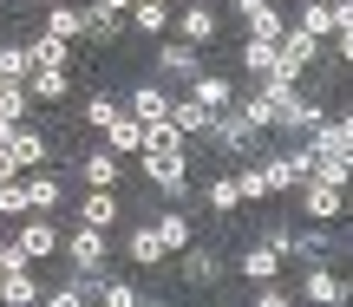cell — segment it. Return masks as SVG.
I'll list each match as a JSON object with an SVG mask.
<instances>
[{
    "label": "cell",
    "instance_id": "cell-16",
    "mask_svg": "<svg viewBox=\"0 0 353 307\" xmlns=\"http://www.w3.org/2000/svg\"><path fill=\"white\" fill-rule=\"evenodd\" d=\"M307 151L314 157H353V112L347 118H321V125L307 131Z\"/></svg>",
    "mask_w": 353,
    "mask_h": 307
},
{
    "label": "cell",
    "instance_id": "cell-10",
    "mask_svg": "<svg viewBox=\"0 0 353 307\" xmlns=\"http://www.w3.org/2000/svg\"><path fill=\"white\" fill-rule=\"evenodd\" d=\"M26 203L39 209V216H59V203H65V190H72V170H52V164H39V170H26Z\"/></svg>",
    "mask_w": 353,
    "mask_h": 307
},
{
    "label": "cell",
    "instance_id": "cell-22",
    "mask_svg": "<svg viewBox=\"0 0 353 307\" xmlns=\"http://www.w3.org/2000/svg\"><path fill=\"white\" fill-rule=\"evenodd\" d=\"M242 85H262V78H275V39H242Z\"/></svg>",
    "mask_w": 353,
    "mask_h": 307
},
{
    "label": "cell",
    "instance_id": "cell-13",
    "mask_svg": "<svg viewBox=\"0 0 353 307\" xmlns=\"http://www.w3.org/2000/svg\"><path fill=\"white\" fill-rule=\"evenodd\" d=\"M118 105H125V112L138 118V125H157V118L170 112V85H164V78H138V85H131Z\"/></svg>",
    "mask_w": 353,
    "mask_h": 307
},
{
    "label": "cell",
    "instance_id": "cell-20",
    "mask_svg": "<svg viewBox=\"0 0 353 307\" xmlns=\"http://www.w3.org/2000/svg\"><path fill=\"white\" fill-rule=\"evenodd\" d=\"M72 216L112 235V229H118V216H125V203H118V190H85V196H79V209H72Z\"/></svg>",
    "mask_w": 353,
    "mask_h": 307
},
{
    "label": "cell",
    "instance_id": "cell-31",
    "mask_svg": "<svg viewBox=\"0 0 353 307\" xmlns=\"http://www.w3.org/2000/svg\"><path fill=\"white\" fill-rule=\"evenodd\" d=\"M125 20L131 26H138V33H170V7H164V0H131V13H125Z\"/></svg>",
    "mask_w": 353,
    "mask_h": 307
},
{
    "label": "cell",
    "instance_id": "cell-2",
    "mask_svg": "<svg viewBox=\"0 0 353 307\" xmlns=\"http://www.w3.org/2000/svg\"><path fill=\"white\" fill-rule=\"evenodd\" d=\"M138 170H144V183H151L164 203H190V170H196V157L190 151H138Z\"/></svg>",
    "mask_w": 353,
    "mask_h": 307
},
{
    "label": "cell",
    "instance_id": "cell-26",
    "mask_svg": "<svg viewBox=\"0 0 353 307\" xmlns=\"http://www.w3.org/2000/svg\"><path fill=\"white\" fill-rule=\"evenodd\" d=\"M125 13H99V7H92V0H85V39H92V46H118V39H125ZM85 39H79V46H85Z\"/></svg>",
    "mask_w": 353,
    "mask_h": 307
},
{
    "label": "cell",
    "instance_id": "cell-23",
    "mask_svg": "<svg viewBox=\"0 0 353 307\" xmlns=\"http://www.w3.org/2000/svg\"><path fill=\"white\" fill-rule=\"evenodd\" d=\"M203 203H210V216H242V190H236V170H216V177L203 183Z\"/></svg>",
    "mask_w": 353,
    "mask_h": 307
},
{
    "label": "cell",
    "instance_id": "cell-36",
    "mask_svg": "<svg viewBox=\"0 0 353 307\" xmlns=\"http://www.w3.org/2000/svg\"><path fill=\"white\" fill-rule=\"evenodd\" d=\"M26 209H33V203H26V183L7 177V183H0V222H20Z\"/></svg>",
    "mask_w": 353,
    "mask_h": 307
},
{
    "label": "cell",
    "instance_id": "cell-39",
    "mask_svg": "<svg viewBox=\"0 0 353 307\" xmlns=\"http://www.w3.org/2000/svg\"><path fill=\"white\" fill-rule=\"evenodd\" d=\"M7 13H39V7H33V0H7Z\"/></svg>",
    "mask_w": 353,
    "mask_h": 307
},
{
    "label": "cell",
    "instance_id": "cell-5",
    "mask_svg": "<svg viewBox=\"0 0 353 307\" xmlns=\"http://www.w3.org/2000/svg\"><path fill=\"white\" fill-rule=\"evenodd\" d=\"M288 26L327 39V33H341V26H353V0H294V7H288Z\"/></svg>",
    "mask_w": 353,
    "mask_h": 307
},
{
    "label": "cell",
    "instance_id": "cell-3",
    "mask_svg": "<svg viewBox=\"0 0 353 307\" xmlns=\"http://www.w3.org/2000/svg\"><path fill=\"white\" fill-rule=\"evenodd\" d=\"M170 26H176V39L196 46V52L223 39V13H216L210 0H183V7H170Z\"/></svg>",
    "mask_w": 353,
    "mask_h": 307
},
{
    "label": "cell",
    "instance_id": "cell-28",
    "mask_svg": "<svg viewBox=\"0 0 353 307\" xmlns=\"http://www.w3.org/2000/svg\"><path fill=\"white\" fill-rule=\"evenodd\" d=\"M105 144H112L118 157H131V151H144V125H138V118L125 112V105H118V118H112V125H105Z\"/></svg>",
    "mask_w": 353,
    "mask_h": 307
},
{
    "label": "cell",
    "instance_id": "cell-25",
    "mask_svg": "<svg viewBox=\"0 0 353 307\" xmlns=\"http://www.w3.org/2000/svg\"><path fill=\"white\" fill-rule=\"evenodd\" d=\"M39 275H33V262H26V268H0V301L7 307H26V301H39Z\"/></svg>",
    "mask_w": 353,
    "mask_h": 307
},
{
    "label": "cell",
    "instance_id": "cell-41",
    "mask_svg": "<svg viewBox=\"0 0 353 307\" xmlns=\"http://www.w3.org/2000/svg\"><path fill=\"white\" fill-rule=\"evenodd\" d=\"M164 7H183V0H164Z\"/></svg>",
    "mask_w": 353,
    "mask_h": 307
},
{
    "label": "cell",
    "instance_id": "cell-30",
    "mask_svg": "<svg viewBox=\"0 0 353 307\" xmlns=\"http://www.w3.org/2000/svg\"><path fill=\"white\" fill-rule=\"evenodd\" d=\"M164 118H170L176 131H183V138H196V131L210 125V112H203V105L190 98V92H170V112H164Z\"/></svg>",
    "mask_w": 353,
    "mask_h": 307
},
{
    "label": "cell",
    "instance_id": "cell-29",
    "mask_svg": "<svg viewBox=\"0 0 353 307\" xmlns=\"http://www.w3.org/2000/svg\"><path fill=\"white\" fill-rule=\"evenodd\" d=\"M26 52H33V65H59V72H72V59H79V52L65 46V39H52V33H33Z\"/></svg>",
    "mask_w": 353,
    "mask_h": 307
},
{
    "label": "cell",
    "instance_id": "cell-17",
    "mask_svg": "<svg viewBox=\"0 0 353 307\" xmlns=\"http://www.w3.org/2000/svg\"><path fill=\"white\" fill-rule=\"evenodd\" d=\"M39 13H46V26H39V33L65 39V46H79V39H85V0H52V7H39Z\"/></svg>",
    "mask_w": 353,
    "mask_h": 307
},
{
    "label": "cell",
    "instance_id": "cell-1",
    "mask_svg": "<svg viewBox=\"0 0 353 307\" xmlns=\"http://www.w3.org/2000/svg\"><path fill=\"white\" fill-rule=\"evenodd\" d=\"M59 262H65V275L99 282V275H112V235L92 229V222H72V229H59Z\"/></svg>",
    "mask_w": 353,
    "mask_h": 307
},
{
    "label": "cell",
    "instance_id": "cell-21",
    "mask_svg": "<svg viewBox=\"0 0 353 307\" xmlns=\"http://www.w3.org/2000/svg\"><path fill=\"white\" fill-rule=\"evenodd\" d=\"M65 92H72V72H59V65H33L26 72V98L33 105H65Z\"/></svg>",
    "mask_w": 353,
    "mask_h": 307
},
{
    "label": "cell",
    "instance_id": "cell-15",
    "mask_svg": "<svg viewBox=\"0 0 353 307\" xmlns=\"http://www.w3.org/2000/svg\"><path fill=\"white\" fill-rule=\"evenodd\" d=\"M125 262H138V268H164V262H170V248L157 242L151 216H138V222L125 229Z\"/></svg>",
    "mask_w": 353,
    "mask_h": 307
},
{
    "label": "cell",
    "instance_id": "cell-11",
    "mask_svg": "<svg viewBox=\"0 0 353 307\" xmlns=\"http://www.w3.org/2000/svg\"><path fill=\"white\" fill-rule=\"evenodd\" d=\"M288 196L301 203L307 222H341L347 216V190H334V183H314V177H307V183H294Z\"/></svg>",
    "mask_w": 353,
    "mask_h": 307
},
{
    "label": "cell",
    "instance_id": "cell-42",
    "mask_svg": "<svg viewBox=\"0 0 353 307\" xmlns=\"http://www.w3.org/2000/svg\"><path fill=\"white\" fill-rule=\"evenodd\" d=\"M0 242H7V235H0Z\"/></svg>",
    "mask_w": 353,
    "mask_h": 307
},
{
    "label": "cell",
    "instance_id": "cell-19",
    "mask_svg": "<svg viewBox=\"0 0 353 307\" xmlns=\"http://www.w3.org/2000/svg\"><path fill=\"white\" fill-rule=\"evenodd\" d=\"M151 229H157V242H164L170 255H176V248H190V242H196V222H190V216H183L176 203H157V209H151Z\"/></svg>",
    "mask_w": 353,
    "mask_h": 307
},
{
    "label": "cell",
    "instance_id": "cell-34",
    "mask_svg": "<svg viewBox=\"0 0 353 307\" xmlns=\"http://www.w3.org/2000/svg\"><path fill=\"white\" fill-rule=\"evenodd\" d=\"M249 301H255V307H288V301H294V282H281V275L249 282Z\"/></svg>",
    "mask_w": 353,
    "mask_h": 307
},
{
    "label": "cell",
    "instance_id": "cell-7",
    "mask_svg": "<svg viewBox=\"0 0 353 307\" xmlns=\"http://www.w3.org/2000/svg\"><path fill=\"white\" fill-rule=\"evenodd\" d=\"M13 242H20V255L39 268V262H52V255H59V222H52V216H39V209H26V216L13 222Z\"/></svg>",
    "mask_w": 353,
    "mask_h": 307
},
{
    "label": "cell",
    "instance_id": "cell-4",
    "mask_svg": "<svg viewBox=\"0 0 353 307\" xmlns=\"http://www.w3.org/2000/svg\"><path fill=\"white\" fill-rule=\"evenodd\" d=\"M314 65H321V39L301 33V26H288V33L275 39V78H294V85H301Z\"/></svg>",
    "mask_w": 353,
    "mask_h": 307
},
{
    "label": "cell",
    "instance_id": "cell-35",
    "mask_svg": "<svg viewBox=\"0 0 353 307\" xmlns=\"http://www.w3.org/2000/svg\"><path fill=\"white\" fill-rule=\"evenodd\" d=\"M314 183H334V190H347L353 183V157H314V170H307Z\"/></svg>",
    "mask_w": 353,
    "mask_h": 307
},
{
    "label": "cell",
    "instance_id": "cell-33",
    "mask_svg": "<svg viewBox=\"0 0 353 307\" xmlns=\"http://www.w3.org/2000/svg\"><path fill=\"white\" fill-rule=\"evenodd\" d=\"M26 72H33L26 39H0V78H20V85H26Z\"/></svg>",
    "mask_w": 353,
    "mask_h": 307
},
{
    "label": "cell",
    "instance_id": "cell-38",
    "mask_svg": "<svg viewBox=\"0 0 353 307\" xmlns=\"http://www.w3.org/2000/svg\"><path fill=\"white\" fill-rule=\"evenodd\" d=\"M99 13H131V0H92Z\"/></svg>",
    "mask_w": 353,
    "mask_h": 307
},
{
    "label": "cell",
    "instance_id": "cell-8",
    "mask_svg": "<svg viewBox=\"0 0 353 307\" xmlns=\"http://www.w3.org/2000/svg\"><path fill=\"white\" fill-rule=\"evenodd\" d=\"M151 65H157V78H164L170 92H183V85H190V78H196L210 59H203L196 46H183V39H164V46L151 52Z\"/></svg>",
    "mask_w": 353,
    "mask_h": 307
},
{
    "label": "cell",
    "instance_id": "cell-9",
    "mask_svg": "<svg viewBox=\"0 0 353 307\" xmlns=\"http://www.w3.org/2000/svg\"><path fill=\"white\" fill-rule=\"evenodd\" d=\"M347 275L334 268V262H301V282H294V295L301 301H321V307H334V301H347Z\"/></svg>",
    "mask_w": 353,
    "mask_h": 307
},
{
    "label": "cell",
    "instance_id": "cell-37",
    "mask_svg": "<svg viewBox=\"0 0 353 307\" xmlns=\"http://www.w3.org/2000/svg\"><path fill=\"white\" fill-rule=\"evenodd\" d=\"M112 118H118V98H112V92H92V98H85V125H92V131H105Z\"/></svg>",
    "mask_w": 353,
    "mask_h": 307
},
{
    "label": "cell",
    "instance_id": "cell-18",
    "mask_svg": "<svg viewBox=\"0 0 353 307\" xmlns=\"http://www.w3.org/2000/svg\"><path fill=\"white\" fill-rule=\"evenodd\" d=\"M183 92L203 105V112H223V105H236V72H210V65H203V72L190 78Z\"/></svg>",
    "mask_w": 353,
    "mask_h": 307
},
{
    "label": "cell",
    "instance_id": "cell-27",
    "mask_svg": "<svg viewBox=\"0 0 353 307\" xmlns=\"http://www.w3.org/2000/svg\"><path fill=\"white\" fill-rule=\"evenodd\" d=\"M281 33H288V7H275V0L242 20V39H281Z\"/></svg>",
    "mask_w": 353,
    "mask_h": 307
},
{
    "label": "cell",
    "instance_id": "cell-32",
    "mask_svg": "<svg viewBox=\"0 0 353 307\" xmlns=\"http://www.w3.org/2000/svg\"><path fill=\"white\" fill-rule=\"evenodd\" d=\"M144 288L138 282H118V275H99V307H138Z\"/></svg>",
    "mask_w": 353,
    "mask_h": 307
},
{
    "label": "cell",
    "instance_id": "cell-40",
    "mask_svg": "<svg viewBox=\"0 0 353 307\" xmlns=\"http://www.w3.org/2000/svg\"><path fill=\"white\" fill-rule=\"evenodd\" d=\"M33 7H52V0H33Z\"/></svg>",
    "mask_w": 353,
    "mask_h": 307
},
{
    "label": "cell",
    "instance_id": "cell-12",
    "mask_svg": "<svg viewBox=\"0 0 353 307\" xmlns=\"http://www.w3.org/2000/svg\"><path fill=\"white\" fill-rule=\"evenodd\" d=\"M170 262H176V275H183V288H216V282H223V268H229V262L216 255L210 242H190V248H176Z\"/></svg>",
    "mask_w": 353,
    "mask_h": 307
},
{
    "label": "cell",
    "instance_id": "cell-6",
    "mask_svg": "<svg viewBox=\"0 0 353 307\" xmlns=\"http://www.w3.org/2000/svg\"><path fill=\"white\" fill-rule=\"evenodd\" d=\"M118 177H125V157L112 144H85L72 157V183H85V190H118Z\"/></svg>",
    "mask_w": 353,
    "mask_h": 307
},
{
    "label": "cell",
    "instance_id": "cell-24",
    "mask_svg": "<svg viewBox=\"0 0 353 307\" xmlns=\"http://www.w3.org/2000/svg\"><path fill=\"white\" fill-rule=\"evenodd\" d=\"M236 268H242V288H249V282H268V275H281L288 262H281V255H275L268 242H249V248L236 255Z\"/></svg>",
    "mask_w": 353,
    "mask_h": 307
},
{
    "label": "cell",
    "instance_id": "cell-14",
    "mask_svg": "<svg viewBox=\"0 0 353 307\" xmlns=\"http://www.w3.org/2000/svg\"><path fill=\"white\" fill-rule=\"evenodd\" d=\"M7 151H13V164H20V177H26V170H39V164H52V138H46V131H33L26 118L13 125Z\"/></svg>",
    "mask_w": 353,
    "mask_h": 307
}]
</instances>
